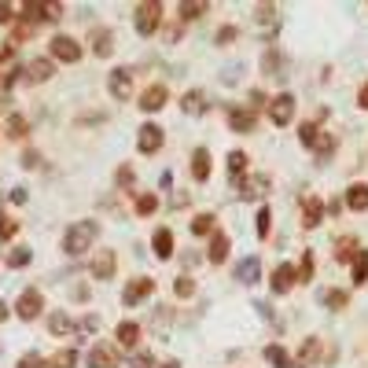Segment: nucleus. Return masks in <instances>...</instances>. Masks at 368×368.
Returning <instances> with one entry per match:
<instances>
[{"instance_id": "obj_52", "label": "nucleus", "mask_w": 368, "mask_h": 368, "mask_svg": "<svg viewBox=\"0 0 368 368\" xmlns=\"http://www.w3.org/2000/svg\"><path fill=\"white\" fill-rule=\"evenodd\" d=\"M357 107H361V110H368V82L357 89Z\"/></svg>"}, {"instance_id": "obj_5", "label": "nucleus", "mask_w": 368, "mask_h": 368, "mask_svg": "<svg viewBox=\"0 0 368 368\" xmlns=\"http://www.w3.org/2000/svg\"><path fill=\"white\" fill-rule=\"evenodd\" d=\"M48 59L52 63H77L82 59V44H77L70 34H56L48 41Z\"/></svg>"}, {"instance_id": "obj_9", "label": "nucleus", "mask_w": 368, "mask_h": 368, "mask_svg": "<svg viewBox=\"0 0 368 368\" xmlns=\"http://www.w3.org/2000/svg\"><path fill=\"white\" fill-rule=\"evenodd\" d=\"M89 44H92L96 59H110L115 56V30L110 26H92L89 30Z\"/></svg>"}, {"instance_id": "obj_51", "label": "nucleus", "mask_w": 368, "mask_h": 368, "mask_svg": "<svg viewBox=\"0 0 368 368\" xmlns=\"http://www.w3.org/2000/svg\"><path fill=\"white\" fill-rule=\"evenodd\" d=\"M273 15H277L273 4H258V19H262V23H273Z\"/></svg>"}, {"instance_id": "obj_27", "label": "nucleus", "mask_w": 368, "mask_h": 368, "mask_svg": "<svg viewBox=\"0 0 368 368\" xmlns=\"http://www.w3.org/2000/svg\"><path fill=\"white\" fill-rule=\"evenodd\" d=\"M52 74H56V63H52V59H34V63L26 67V82L41 85V82H48Z\"/></svg>"}, {"instance_id": "obj_12", "label": "nucleus", "mask_w": 368, "mask_h": 368, "mask_svg": "<svg viewBox=\"0 0 368 368\" xmlns=\"http://www.w3.org/2000/svg\"><path fill=\"white\" fill-rule=\"evenodd\" d=\"M107 92L115 96L118 103L129 100V96H133V70H125V67L110 70V77H107Z\"/></svg>"}, {"instance_id": "obj_49", "label": "nucleus", "mask_w": 368, "mask_h": 368, "mask_svg": "<svg viewBox=\"0 0 368 368\" xmlns=\"http://www.w3.org/2000/svg\"><path fill=\"white\" fill-rule=\"evenodd\" d=\"M181 30H184V23L177 19V23H173V26L166 30V41H170V44H177V37H181Z\"/></svg>"}, {"instance_id": "obj_42", "label": "nucleus", "mask_w": 368, "mask_h": 368, "mask_svg": "<svg viewBox=\"0 0 368 368\" xmlns=\"http://www.w3.org/2000/svg\"><path fill=\"white\" fill-rule=\"evenodd\" d=\"M129 368H155V354H151V350H133Z\"/></svg>"}, {"instance_id": "obj_10", "label": "nucleus", "mask_w": 368, "mask_h": 368, "mask_svg": "<svg viewBox=\"0 0 368 368\" xmlns=\"http://www.w3.org/2000/svg\"><path fill=\"white\" fill-rule=\"evenodd\" d=\"M155 295V280L151 277H133L129 284H125V291H122V302L125 306H140L144 298H151Z\"/></svg>"}, {"instance_id": "obj_2", "label": "nucleus", "mask_w": 368, "mask_h": 368, "mask_svg": "<svg viewBox=\"0 0 368 368\" xmlns=\"http://www.w3.org/2000/svg\"><path fill=\"white\" fill-rule=\"evenodd\" d=\"M133 26H137L140 37H155L158 26H163V4H158V0H144V4H137Z\"/></svg>"}, {"instance_id": "obj_16", "label": "nucleus", "mask_w": 368, "mask_h": 368, "mask_svg": "<svg viewBox=\"0 0 368 368\" xmlns=\"http://www.w3.org/2000/svg\"><path fill=\"white\" fill-rule=\"evenodd\" d=\"M321 354H324L321 335H306V339H302V346H298V354H295V364H298V368H313L317 361H321Z\"/></svg>"}, {"instance_id": "obj_53", "label": "nucleus", "mask_w": 368, "mask_h": 368, "mask_svg": "<svg viewBox=\"0 0 368 368\" xmlns=\"http://www.w3.org/2000/svg\"><path fill=\"white\" fill-rule=\"evenodd\" d=\"M82 328H85V331H96V328H100V321H96V317H85Z\"/></svg>"}, {"instance_id": "obj_36", "label": "nucleus", "mask_w": 368, "mask_h": 368, "mask_svg": "<svg viewBox=\"0 0 368 368\" xmlns=\"http://www.w3.org/2000/svg\"><path fill=\"white\" fill-rule=\"evenodd\" d=\"M74 364H77V350H70V346H67V350H59L56 357H48V364H44V368H74Z\"/></svg>"}, {"instance_id": "obj_26", "label": "nucleus", "mask_w": 368, "mask_h": 368, "mask_svg": "<svg viewBox=\"0 0 368 368\" xmlns=\"http://www.w3.org/2000/svg\"><path fill=\"white\" fill-rule=\"evenodd\" d=\"M151 247H155V258L170 262V258H173V232H170V229H155Z\"/></svg>"}, {"instance_id": "obj_23", "label": "nucleus", "mask_w": 368, "mask_h": 368, "mask_svg": "<svg viewBox=\"0 0 368 368\" xmlns=\"http://www.w3.org/2000/svg\"><path fill=\"white\" fill-rule=\"evenodd\" d=\"M236 280H239V284H243V287H250V284H258V280H262V262H258V258H254V254H250V258H243V262H239V265H236Z\"/></svg>"}, {"instance_id": "obj_31", "label": "nucleus", "mask_w": 368, "mask_h": 368, "mask_svg": "<svg viewBox=\"0 0 368 368\" xmlns=\"http://www.w3.org/2000/svg\"><path fill=\"white\" fill-rule=\"evenodd\" d=\"M4 133H8L11 140H26V133H30V118H26V115H8Z\"/></svg>"}, {"instance_id": "obj_20", "label": "nucleus", "mask_w": 368, "mask_h": 368, "mask_svg": "<svg viewBox=\"0 0 368 368\" xmlns=\"http://www.w3.org/2000/svg\"><path fill=\"white\" fill-rule=\"evenodd\" d=\"M343 203H346V210H354V214H364V210H368V184H364V181H354V184L346 188Z\"/></svg>"}, {"instance_id": "obj_28", "label": "nucleus", "mask_w": 368, "mask_h": 368, "mask_svg": "<svg viewBox=\"0 0 368 368\" xmlns=\"http://www.w3.org/2000/svg\"><path fill=\"white\" fill-rule=\"evenodd\" d=\"M262 354H265V361L273 364V368H298V364H295V357L287 354V350H284L280 343H269V346L262 350Z\"/></svg>"}, {"instance_id": "obj_14", "label": "nucleus", "mask_w": 368, "mask_h": 368, "mask_svg": "<svg viewBox=\"0 0 368 368\" xmlns=\"http://www.w3.org/2000/svg\"><path fill=\"white\" fill-rule=\"evenodd\" d=\"M85 361H89V368H118L122 354H118V346H110V343H96Z\"/></svg>"}, {"instance_id": "obj_25", "label": "nucleus", "mask_w": 368, "mask_h": 368, "mask_svg": "<svg viewBox=\"0 0 368 368\" xmlns=\"http://www.w3.org/2000/svg\"><path fill=\"white\" fill-rule=\"evenodd\" d=\"M335 151H339V137L324 129V133H321V140L313 144V158H317V163H328V158H331Z\"/></svg>"}, {"instance_id": "obj_43", "label": "nucleus", "mask_w": 368, "mask_h": 368, "mask_svg": "<svg viewBox=\"0 0 368 368\" xmlns=\"http://www.w3.org/2000/svg\"><path fill=\"white\" fill-rule=\"evenodd\" d=\"M15 232H19V221L8 217V214H0V239L8 243V239H15Z\"/></svg>"}, {"instance_id": "obj_35", "label": "nucleus", "mask_w": 368, "mask_h": 368, "mask_svg": "<svg viewBox=\"0 0 368 368\" xmlns=\"http://www.w3.org/2000/svg\"><path fill=\"white\" fill-rule=\"evenodd\" d=\"M48 331H52V335H70V331H74V321L59 310V313L48 317Z\"/></svg>"}, {"instance_id": "obj_41", "label": "nucleus", "mask_w": 368, "mask_h": 368, "mask_svg": "<svg viewBox=\"0 0 368 368\" xmlns=\"http://www.w3.org/2000/svg\"><path fill=\"white\" fill-rule=\"evenodd\" d=\"M368 284V250H361V258L354 262V287Z\"/></svg>"}, {"instance_id": "obj_29", "label": "nucleus", "mask_w": 368, "mask_h": 368, "mask_svg": "<svg viewBox=\"0 0 368 368\" xmlns=\"http://www.w3.org/2000/svg\"><path fill=\"white\" fill-rule=\"evenodd\" d=\"M206 11H210L206 0H181V4H177V19L181 23H196L199 15H206Z\"/></svg>"}, {"instance_id": "obj_46", "label": "nucleus", "mask_w": 368, "mask_h": 368, "mask_svg": "<svg viewBox=\"0 0 368 368\" xmlns=\"http://www.w3.org/2000/svg\"><path fill=\"white\" fill-rule=\"evenodd\" d=\"M262 70H265V74H277V70H280V52H265Z\"/></svg>"}, {"instance_id": "obj_38", "label": "nucleus", "mask_w": 368, "mask_h": 368, "mask_svg": "<svg viewBox=\"0 0 368 368\" xmlns=\"http://www.w3.org/2000/svg\"><path fill=\"white\" fill-rule=\"evenodd\" d=\"M173 295H177V298H191V295H196V280H191L188 273H181L177 280H173Z\"/></svg>"}, {"instance_id": "obj_11", "label": "nucleus", "mask_w": 368, "mask_h": 368, "mask_svg": "<svg viewBox=\"0 0 368 368\" xmlns=\"http://www.w3.org/2000/svg\"><path fill=\"white\" fill-rule=\"evenodd\" d=\"M229 129L232 133H254V129H258V110H250V107H229Z\"/></svg>"}, {"instance_id": "obj_22", "label": "nucleus", "mask_w": 368, "mask_h": 368, "mask_svg": "<svg viewBox=\"0 0 368 368\" xmlns=\"http://www.w3.org/2000/svg\"><path fill=\"white\" fill-rule=\"evenodd\" d=\"M206 107H210V103H206V92L203 89H191V92L181 96V110H184V115H191V118L206 115Z\"/></svg>"}, {"instance_id": "obj_47", "label": "nucleus", "mask_w": 368, "mask_h": 368, "mask_svg": "<svg viewBox=\"0 0 368 368\" xmlns=\"http://www.w3.org/2000/svg\"><path fill=\"white\" fill-rule=\"evenodd\" d=\"M115 177H118V184H122V188H129V184L137 181V173H133V166H118Z\"/></svg>"}, {"instance_id": "obj_3", "label": "nucleus", "mask_w": 368, "mask_h": 368, "mask_svg": "<svg viewBox=\"0 0 368 368\" xmlns=\"http://www.w3.org/2000/svg\"><path fill=\"white\" fill-rule=\"evenodd\" d=\"M269 122L277 125V129H284V125H291L295 122V110H298V103H295V96L291 92H277L273 100H269Z\"/></svg>"}, {"instance_id": "obj_34", "label": "nucleus", "mask_w": 368, "mask_h": 368, "mask_svg": "<svg viewBox=\"0 0 368 368\" xmlns=\"http://www.w3.org/2000/svg\"><path fill=\"white\" fill-rule=\"evenodd\" d=\"M247 163H250V158H247V151H229V177L232 181H239V173H243V177H247Z\"/></svg>"}, {"instance_id": "obj_33", "label": "nucleus", "mask_w": 368, "mask_h": 368, "mask_svg": "<svg viewBox=\"0 0 368 368\" xmlns=\"http://www.w3.org/2000/svg\"><path fill=\"white\" fill-rule=\"evenodd\" d=\"M321 133H324V129H321L317 122H302V125H298V144H302V148H310V151H313V144L321 140Z\"/></svg>"}, {"instance_id": "obj_30", "label": "nucleus", "mask_w": 368, "mask_h": 368, "mask_svg": "<svg viewBox=\"0 0 368 368\" xmlns=\"http://www.w3.org/2000/svg\"><path fill=\"white\" fill-rule=\"evenodd\" d=\"M191 232H196V236H206V239H210V236L217 232V217H214L210 210L196 214V217H191Z\"/></svg>"}, {"instance_id": "obj_39", "label": "nucleus", "mask_w": 368, "mask_h": 368, "mask_svg": "<svg viewBox=\"0 0 368 368\" xmlns=\"http://www.w3.org/2000/svg\"><path fill=\"white\" fill-rule=\"evenodd\" d=\"M346 302H350V295L343 291V287H331V291L324 295V306L328 310H346Z\"/></svg>"}, {"instance_id": "obj_18", "label": "nucleus", "mask_w": 368, "mask_h": 368, "mask_svg": "<svg viewBox=\"0 0 368 368\" xmlns=\"http://www.w3.org/2000/svg\"><path fill=\"white\" fill-rule=\"evenodd\" d=\"M361 239L357 236H339L335 239V262H343V265H354L361 258Z\"/></svg>"}, {"instance_id": "obj_55", "label": "nucleus", "mask_w": 368, "mask_h": 368, "mask_svg": "<svg viewBox=\"0 0 368 368\" xmlns=\"http://www.w3.org/2000/svg\"><path fill=\"white\" fill-rule=\"evenodd\" d=\"M158 368H181V361H163V364H158Z\"/></svg>"}, {"instance_id": "obj_54", "label": "nucleus", "mask_w": 368, "mask_h": 368, "mask_svg": "<svg viewBox=\"0 0 368 368\" xmlns=\"http://www.w3.org/2000/svg\"><path fill=\"white\" fill-rule=\"evenodd\" d=\"M8 313H11V310H8V302L0 298V321H8Z\"/></svg>"}, {"instance_id": "obj_37", "label": "nucleus", "mask_w": 368, "mask_h": 368, "mask_svg": "<svg viewBox=\"0 0 368 368\" xmlns=\"http://www.w3.org/2000/svg\"><path fill=\"white\" fill-rule=\"evenodd\" d=\"M295 277H298V284H310L313 280V254L310 250H302V262L295 265Z\"/></svg>"}, {"instance_id": "obj_50", "label": "nucleus", "mask_w": 368, "mask_h": 368, "mask_svg": "<svg viewBox=\"0 0 368 368\" xmlns=\"http://www.w3.org/2000/svg\"><path fill=\"white\" fill-rule=\"evenodd\" d=\"M8 23H15V8L11 4H0V26H8Z\"/></svg>"}, {"instance_id": "obj_19", "label": "nucleus", "mask_w": 368, "mask_h": 368, "mask_svg": "<svg viewBox=\"0 0 368 368\" xmlns=\"http://www.w3.org/2000/svg\"><path fill=\"white\" fill-rule=\"evenodd\" d=\"M298 284V277H295V265H277L273 269V277H269V291H273V295H287V291H291V287Z\"/></svg>"}, {"instance_id": "obj_44", "label": "nucleus", "mask_w": 368, "mask_h": 368, "mask_svg": "<svg viewBox=\"0 0 368 368\" xmlns=\"http://www.w3.org/2000/svg\"><path fill=\"white\" fill-rule=\"evenodd\" d=\"M269 221H273V210L262 203V210H258V239H269Z\"/></svg>"}, {"instance_id": "obj_40", "label": "nucleus", "mask_w": 368, "mask_h": 368, "mask_svg": "<svg viewBox=\"0 0 368 368\" xmlns=\"http://www.w3.org/2000/svg\"><path fill=\"white\" fill-rule=\"evenodd\" d=\"M30 258H34V254H30V247H15V250L8 254V269H26Z\"/></svg>"}, {"instance_id": "obj_17", "label": "nucleus", "mask_w": 368, "mask_h": 368, "mask_svg": "<svg viewBox=\"0 0 368 368\" xmlns=\"http://www.w3.org/2000/svg\"><path fill=\"white\" fill-rule=\"evenodd\" d=\"M328 214V203L321 196H306L302 199V229H317Z\"/></svg>"}, {"instance_id": "obj_13", "label": "nucleus", "mask_w": 368, "mask_h": 368, "mask_svg": "<svg viewBox=\"0 0 368 368\" xmlns=\"http://www.w3.org/2000/svg\"><path fill=\"white\" fill-rule=\"evenodd\" d=\"M166 100H170V89L163 85V82H155V85H148V89H144L140 92V110H144V115H155V110H163L166 107Z\"/></svg>"}, {"instance_id": "obj_24", "label": "nucleus", "mask_w": 368, "mask_h": 368, "mask_svg": "<svg viewBox=\"0 0 368 368\" xmlns=\"http://www.w3.org/2000/svg\"><path fill=\"white\" fill-rule=\"evenodd\" d=\"M210 170H214L210 151H206V148H196V151H191V177L203 184V181H210Z\"/></svg>"}, {"instance_id": "obj_6", "label": "nucleus", "mask_w": 368, "mask_h": 368, "mask_svg": "<svg viewBox=\"0 0 368 368\" xmlns=\"http://www.w3.org/2000/svg\"><path fill=\"white\" fill-rule=\"evenodd\" d=\"M163 144H166V129H163V125L144 122L137 129V151L140 155H158V151H163Z\"/></svg>"}, {"instance_id": "obj_15", "label": "nucleus", "mask_w": 368, "mask_h": 368, "mask_svg": "<svg viewBox=\"0 0 368 368\" xmlns=\"http://www.w3.org/2000/svg\"><path fill=\"white\" fill-rule=\"evenodd\" d=\"M229 250H232L229 232L217 229V232L210 236V243H206V262H210V265H225V262H229Z\"/></svg>"}, {"instance_id": "obj_32", "label": "nucleus", "mask_w": 368, "mask_h": 368, "mask_svg": "<svg viewBox=\"0 0 368 368\" xmlns=\"http://www.w3.org/2000/svg\"><path fill=\"white\" fill-rule=\"evenodd\" d=\"M133 210H137L140 217H151V214L158 210V196H155V191H140V196L133 199Z\"/></svg>"}, {"instance_id": "obj_4", "label": "nucleus", "mask_w": 368, "mask_h": 368, "mask_svg": "<svg viewBox=\"0 0 368 368\" xmlns=\"http://www.w3.org/2000/svg\"><path fill=\"white\" fill-rule=\"evenodd\" d=\"M236 191L243 203H254V199H265L273 191V177L269 173H247L243 181H236Z\"/></svg>"}, {"instance_id": "obj_45", "label": "nucleus", "mask_w": 368, "mask_h": 368, "mask_svg": "<svg viewBox=\"0 0 368 368\" xmlns=\"http://www.w3.org/2000/svg\"><path fill=\"white\" fill-rule=\"evenodd\" d=\"M44 364H48V361H44L41 354H23L15 368H44Z\"/></svg>"}, {"instance_id": "obj_48", "label": "nucleus", "mask_w": 368, "mask_h": 368, "mask_svg": "<svg viewBox=\"0 0 368 368\" xmlns=\"http://www.w3.org/2000/svg\"><path fill=\"white\" fill-rule=\"evenodd\" d=\"M236 37H239L236 26H221V30H217V44H232Z\"/></svg>"}, {"instance_id": "obj_21", "label": "nucleus", "mask_w": 368, "mask_h": 368, "mask_svg": "<svg viewBox=\"0 0 368 368\" xmlns=\"http://www.w3.org/2000/svg\"><path fill=\"white\" fill-rule=\"evenodd\" d=\"M115 339H118L122 350H129V354H133V350H140V324L137 321H122L115 328Z\"/></svg>"}, {"instance_id": "obj_7", "label": "nucleus", "mask_w": 368, "mask_h": 368, "mask_svg": "<svg viewBox=\"0 0 368 368\" xmlns=\"http://www.w3.org/2000/svg\"><path fill=\"white\" fill-rule=\"evenodd\" d=\"M41 310H44V295L37 287H26L19 295V302H15V317H19V321H37Z\"/></svg>"}, {"instance_id": "obj_1", "label": "nucleus", "mask_w": 368, "mask_h": 368, "mask_svg": "<svg viewBox=\"0 0 368 368\" xmlns=\"http://www.w3.org/2000/svg\"><path fill=\"white\" fill-rule=\"evenodd\" d=\"M96 236H100V225L96 221H74V225L63 232V250L70 254V258H82V254H89L92 250V243H96Z\"/></svg>"}, {"instance_id": "obj_8", "label": "nucleus", "mask_w": 368, "mask_h": 368, "mask_svg": "<svg viewBox=\"0 0 368 368\" xmlns=\"http://www.w3.org/2000/svg\"><path fill=\"white\" fill-rule=\"evenodd\" d=\"M115 269H118V254L110 250V247L96 250V254H92V262H89L92 280H115Z\"/></svg>"}]
</instances>
